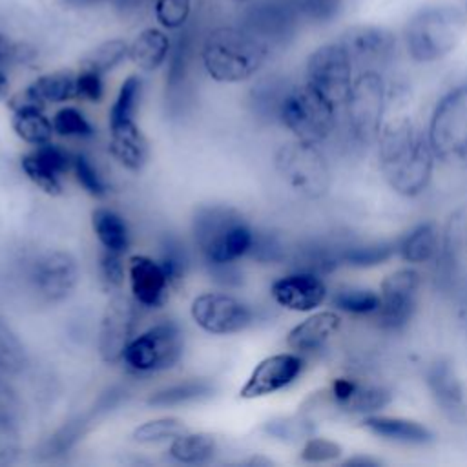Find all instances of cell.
<instances>
[{
    "label": "cell",
    "mask_w": 467,
    "mask_h": 467,
    "mask_svg": "<svg viewBox=\"0 0 467 467\" xmlns=\"http://www.w3.org/2000/svg\"><path fill=\"white\" fill-rule=\"evenodd\" d=\"M374 146L379 173L396 195L416 199L429 188L436 155L427 130L410 115L396 113L385 119Z\"/></svg>",
    "instance_id": "cell-1"
},
{
    "label": "cell",
    "mask_w": 467,
    "mask_h": 467,
    "mask_svg": "<svg viewBox=\"0 0 467 467\" xmlns=\"http://www.w3.org/2000/svg\"><path fill=\"white\" fill-rule=\"evenodd\" d=\"M467 31L465 9L451 2L416 7L400 31L401 51L418 66H432L451 57Z\"/></svg>",
    "instance_id": "cell-2"
},
{
    "label": "cell",
    "mask_w": 467,
    "mask_h": 467,
    "mask_svg": "<svg viewBox=\"0 0 467 467\" xmlns=\"http://www.w3.org/2000/svg\"><path fill=\"white\" fill-rule=\"evenodd\" d=\"M272 55L270 38L252 27L219 26L201 44L206 75L221 84H239L255 77Z\"/></svg>",
    "instance_id": "cell-3"
},
{
    "label": "cell",
    "mask_w": 467,
    "mask_h": 467,
    "mask_svg": "<svg viewBox=\"0 0 467 467\" xmlns=\"http://www.w3.org/2000/svg\"><path fill=\"white\" fill-rule=\"evenodd\" d=\"M387 78L379 69H359L341 108L348 146L368 150L376 144L387 113Z\"/></svg>",
    "instance_id": "cell-4"
},
{
    "label": "cell",
    "mask_w": 467,
    "mask_h": 467,
    "mask_svg": "<svg viewBox=\"0 0 467 467\" xmlns=\"http://www.w3.org/2000/svg\"><path fill=\"white\" fill-rule=\"evenodd\" d=\"M195 243L210 265H230L254 248V232L232 208H202L193 221Z\"/></svg>",
    "instance_id": "cell-5"
},
{
    "label": "cell",
    "mask_w": 467,
    "mask_h": 467,
    "mask_svg": "<svg viewBox=\"0 0 467 467\" xmlns=\"http://www.w3.org/2000/svg\"><path fill=\"white\" fill-rule=\"evenodd\" d=\"M427 137L436 161L467 166V78L438 97L429 115Z\"/></svg>",
    "instance_id": "cell-6"
},
{
    "label": "cell",
    "mask_w": 467,
    "mask_h": 467,
    "mask_svg": "<svg viewBox=\"0 0 467 467\" xmlns=\"http://www.w3.org/2000/svg\"><path fill=\"white\" fill-rule=\"evenodd\" d=\"M277 115L294 139L321 144L341 122V111L314 91L306 82L290 86L279 99Z\"/></svg>",
    "instance_id": "cell-7"
},
{
    "label": "cell",
    "mask_w": 467,
    "mask_h": 467,
    "mask_svg": "<svg viewBox=\"0 0 467 467\" xmlns=\"http://www.w3.org/2000/svg\"><path fill=\"white\" fill-rule=\"evenodd\" d=\"M274 162L286 186L305 199H321L332 186L330 164L319 144L294 139L279 146Z\"/></svg>",
    "instance_id": "cell-8"
},
{
    "label": "cell",
    "mask_w": 467,
    "mask_h": 467,
    "mask_svg": "<svg viewBox=\"0 0 467 467\" xmlns=\"http://www.w3.org/2000/svg\"><path fill=\"white\" fill-rule=\"evenodd\" d=\"M184 334L171 319H162L148 327L128 343L120 361L139 376L173 368L182 358Z\"/></svg>",
    "instance_id": "cell-9"
},
{
    "label": "cell",
    "mask_w": 467,
    "mask_h": 467,
    "mask_svg": "<svg viewBox=\"0 0 467 467\" xmlns=\"http://www.w3.org/2000/svg\"><path fill=\"white\" fill-rule=\"evenodd\" d=\"M358 69L339 38L319 44L305 62V78L314 91L339 111L347 100Z\"/></svg>",
    "instance_id": "cell-10"
},
{
    "label": "cell",
    "mask_w": 467,
    "mask_h": 467,
    "mask_svg": "<svg viewBox=\"0 0 467 467\" xmlns=\"http://www.w3.org/2000/svg\"><path fill=\"white\" fill-rule=\"evenodd\" d=\"M421 275L414 266H401L389 272L379 285V306L372 316L383 332H403L412 321L420 299Z\"/></svg>",
    "instance_id": "cell-11"
},
{
    "label": "cell",
    "mask_w": 467,
    "mask_h": 467,
    "mask_svg": "<svg viewBox=\"0 0 467 467\" xmlns=\"http://www.w3.org/2000/svg\"><path fill=\"white\" fill-rule=\"evenodd\" d=\"M337 38L348 51L358 71L359 69L385 71L396 62L401 51L400 33L381 24H370V22L350 24L343 29V33Z\"/></svg>",
    "instance_id": "cell-12"
},
{
    "label": "cell",
    "mask_w": 467,
    "mask_h": 467,
    "mask_svg": "<svg viewBox=\"0 0 467 467\" xmlns=\"http://www.w3.org/2000/svg\"><path fill=\"white\" fill-rule=\"evenodd\" d=\"M190 316L201 330L213 336L243 332L254 321V312L244 301L223 292H204L193 297Z\"/></svg>",
    "instance_id": "cell-13"
},
{
    "label": "cell",
    "mask_w": 467,
    "mask_h": 467,
    "mask_svg": "<svg viewBox=\"0 0 467 467\" xmlns=\"http://www.w3.org/2000/svg\"><path fill=\"white\" fill-rule=\"evenodd\" d=\"M321 400L334 412L368 416L379 412L392 401V392L370 379L356 376H337L323 390Z\"/></svg>",
    "instance_id": "cell-14"
},
{
    "label": "cell",
    "mask_w": 467,
    "mask_h": 467,
    "mask_svg": "<svg viewBox=\"0 0 467 467\" xmlns=\"http://www.w3.org/2000/svg\"><path fill=\"white\" fill-rule=\"evenodd\" d=\"M137 303L122 292L111 294L99 327V354L104 363H115L135 336Z\"/></svg>",
    "instance_id": "cell-15"
},
{
    "label": "cell",
    "mask_w": 467,
    "mask_h": 467,
    "mask_svg": "<svg viewBox=\"0 0 467 467\" xmlns=\"http://www.w3.org/2000/svg\"><path fill=\"white\" fill-rule=\"evenodd\" d=\"M305 370V356L297 352H281L261 359L246 383L241 387L243 400H255L270 396L292 385Z\"/></svg>",
    "instance_id": "cell-16"
},
{
    "label": "cell",
    "mask_w": 467,
    "mask_h": 467,
    "mask_svg": "<svg viewBox=\"0 0 467 467\" xmlns=\"http://www.w3.org/2000/svg\"><path fill=\"white\" fill-rule=\"evenodd\" d=\"M80 279L77 259L66 250H53L36 259L33 285L40 297L49 303L64 301L73 294Z\"/></svg>",
    "instance_id": "cell-17"
},
{
    "label": "cell",
    "mask_w": 467,
    "mask_h": 467,
    "mask_svg": "<svg viewBox=\"0 0 467 467\" xmlns=\"http://www.w3.org/2000/svg\"><path fill=\"white\" fill-rule=\"evenodd\" d=\"M71 164L73 155L53 142L35 146L33 151L22 155L20 159V168L26 177L51 197L64 193L62 175L71 170Z\"/></svg>",
    "instance_id": "cell-18"
},
{
    "label": "cell",
    "mask_w": 467,
    "mask_h": 467,
    "mask_svg": "<svg viewBox=\"0 0 467 467\" xmlns=\"http://www.w3.org/2000/svg\"><path fill=\"white\" fill-rule=\"evenodd\" d=\"M272 299L292 312H314L328 297L323 277L312 270H299L277 277L270 286Z\"/></svg>",
    "instance_id": "cell-19"
},
{
    "label": "cell",
    "mask_w": 467,
    "mask_h": 467,
    "mask_svg": "<svg viewBox=\"0 0 467 467\" xmlns=\"http://www.w3.org/2000/svg\"><path fill=\"white\" fill-rule=\"evenodd\" d=\"M128 283L131 297L139 306L157 308L166 297L173 285L162 261H155L148 255L135 254L128 259Z\"/></svg>",
    "instance_id": "cell-20"
},
{
    "label": "cell",
    "mask_w": 467,
    "mask_h": 467,
    "mask_svg": "<svg viewBox=\"0 0 467 467\" xmlns=\"http://www.w3.org/2000/svg\"><path fill=\"white\" fill-rule=\"evenodd\" d=\"M425 383L434 403L449 420H463L467 416L465 387L449 359L438 358L429 363Z\"/></svg>",
    "instance_id": "cell-21"
},
{
    "label": "cell",
    "mask_w": 467,
    "mask_h": 467,
    "mask_svg": "<svg viewBox=\"0 0 467 467\" xmlns=\"http://www.w3.org/2000/svg\"><path fill=\"white\" fill-rule=\"evenodd\" d=\"M343 317L337 310H319L305 317L286 334V347L301 356L316 354L339 332Z\"/></svg>",
    "instance_id": "cell-22"
},
{
    "label": "cell",
    "mask_w": 467,
    "mask_h": 467,
    "mask_svg": "<svg viewBox=\"0 0 467 467\" xmlns=\"http://www.w3.org/2000/svg\"><path fill=\"white\" fill-rule=\"evenodd\" d=\"M363 429H367L370 434L385 440V441H394L401 445H427L434 441V432L409 418H400V416H385V414H368L363 416Z\"/></svg>",
    "instance_id": "cell-23"
},
{
    "label": "cell",
    "mask_w": 467,
    "mask_h": 467,
    "mask_svg": "<svg viewBox=\"0 0 467 467\" xmlns=\"http://www.w3.org/2000/svg\"><path fill=\"white\" fill-rule=\"evenodd\" d=\"M9 109L13 111L11 126L15 135L29 146H42L51 142L55 130L51 119L46 115L44 106L33 104L13 95L9 100Z\"/></svg>",
    "instance_id": "cell-24"
},
{
    "label": "cell",
    "mask_w": 467,
    "mask_h": 467,
    "mask_svg": "<svg viewBox=\"0 0 467 467\" xmlns=\"http://www.w3.org/2000/svg\"><path fill=\"white\" fill-rule=\"evenodd\" d=\"M443 239L434 221H423L396 241V255L410 266L436 261L441 254Z\"/></svg>",
    "instance_id": "cell-25"
},
{
    "label": "cell",
    "mask_w": 467,
    "mask_h": 467,
    "mask_svg": "<svg viewBox=\"0 0 467 467\" xmlns=\"http://www.w3.org/2000/svg\"><path fill=\"white\" fill-rule=\"evenodd\" d=\"M109 128V151L130 171H140L148 161V140L137 120Z\"/></svg>",
    "instance_id": "cell-26"
},
{
    "label": "cell",
    "mask_w": 467,
    "mask_h": 467,
    "mask_svg": "<svg viewBox=\"0 0 467 467\" xmlns=\"http://www.w3.org/2000/svg\"><path fill=\"white\" fill-rule=\"evenodd\" d=\"M171 53V40L164 33V27H146L130 42L128 58L140 71H157Z\"/></svg>",
    "instance_id": "cell-27"
},
{
    "label": "cell",
    "mask_w": 467,
    "mask_h": 467,
    "mask_svg": "<svg viewBox=\"0 0 467 467\" xmlns=\"http://www.w3.org/2000/svg\"><path fill=\"white\" fill-rule=\"evenodd\" d=\"M24 91L42 106L62 104L77 99V73L71 69H57L36 77Z\"/></svg>",
    "instance_id": "cell-28"
},
{
    "label": "cell",
    "mask_w": 467,
    "mask_h": 467,
    "mask_svg": "<svg viewBox=\"0 0 467 467\" xmlns=\"http://www.w3.org/2000/svg\"><path fill=\"white\" fill-rule=\"evenodd\" d=\"M396 255V241H350L337 244V263L350 268H372Z\"/></svg>",
    "instance_id": "cell-29"
},
{
    "label": "cell",
    "mask_w": 467,
    "mask_h": 467,
    "mask_svg": "<svg viewBox=\"0 0 467 467\" xmlns=\"http://www.w3.org/2000/svg\"><path fill=\"white\" fill-rule=\"evenodd\" d=\"M91 228L104 250H109L120 255L128 250L130 228L126 219L119 212L106 206L95 208L91 212Z\"/></svg>",
    "instance_id": "cell-30"
},
{
    "label": "cell",
    "mask_w": 467,
    "mask_h": 467,
    "mask_svg": "<svg viewBox=\"0 0 467 467\" xmlns=\"http://www.w3.org/2000/svg\"><path fill=\"white\" fill-rule=\"evenodd\" d=\"M217 452V441L208 432H182L171 440L168 454L171 460L186 465L210 462Z\"/></svg>",
    "instance_id": "cell-31"
},
{
    "label": "cell",
    "mask_w": 467,
    "mask_h": 467,
    "mask_svg": "<svg viewBox=\"0 0 467 467\" xmlns=\"http://www.w3.org/2000/svg\"><path fill=\"white\" fill-rule=\"evenodd\" d=\"M330 305L339 314L372 317L379 306V292L365 286H339L332 292Z\"/></svg>",
    "instance_id": "cell-32"
},
{
    "label": "cell",
    "mask_w": 467,
    "mask_h": 467,
    "mask_svg": "<svg viewBox=\"0 0 467 467\" xmlns=\"http://www.w3.org/2000/svg\"><path fill=\"white\" fill-rule=\"evenodd\" d=\"M140 95H142V78L139 75H128L119 86L115 100L111 102V108L108 111V126L133 122L139 109Z\"/></svg>",
    "instance_id": "cell-33"
},
{
    "label": "cell",
    "mask_w": 467,
    "mask_h": 467,
    "mask_svg": "<svg viewBox=\"0 0 467 467\" xmlns=\"http://www.w3.org/2000/svg\"><path fill=\"white\" fill-rule=\"evenodd\" d=\"M212 394V385L204 379H186L170 387H164L153 392L148 398V405L151 407H177L201 398H208Z\"/></svg>",
    "instance_id": "cell-34"
},
{
    "label": "cell",
    "mask_w": 467,
    "mask_h": 467,
    "mask_svg": "<svg viewBox=\"0 0 467 467\" xmlns=\"http://www.w3.org/2000/svg\"><path fill=\"white\" fill-rule=\"evenodd\" d=\"M186 425L177 416H162L155 420H148L133 429L131 440L139 445H155L162 441H171L179 434L186 432Z\"/></svg>",
    "instance_id": "cell-35"
},
{
    "label": "cell",
    "mask_w": 467,
    "mask_h": 467,
    "mask_svg": "<svg viewBox=\"0 0 467 467\" xmlns=\"http://www.w3.org/2000/svg\"><path fill=\"white\" fill-rule=\"evenodd\" d=\"M128 49H130V44L122 38L106 40L97 47H93L80 60V67H88V69L99 71L100 75H106L115 67H119L128 58Z\"/></svg>",
    "instance_id": "cell-36"
},
{
    "label": "cell",
    "mask_w": 467,
    "mask_h": 467,
    "mask_svg": "<svg viewBox=\"0 0 467 467\" xmlns=\"http://www.w3.org/2000/svg\"><path fill=\"white\" fill-rule=\"evenodd\" d=\"M27 363L24 345L11 325L0 316V372L16 374Z\"/></svg>",
    "instance_id": "cell-37"
},
{
    "label": "cell",
    "mask_w": 467,
    "mask_h": 467,
    "mask_svg": "<svg viewBox=\"0 0 467 467\" xmlns=\"http://www.w3.org/2000/svg\"><path fill=\"white\" fill-rule=\"evenodd\" d=\"M53 130L57 135L66 139H89L95 135V128L89 119L75 106H64L51 117Z\"/></svg>",
    "instance_id": "cell-38"
},
{
    "label": "cell",
    "mask_w": 467,
    "mask_h": 467,
    "mask_svg": "<svg viewBox=\"0 0 467 467\" xmlns=\"http://www.w3.org/2000/svg\"><path fill=\"white\" fill-rule=\"evenodd\" d=\"M71 170L75 173L77 182L80 184V188L95 197V199H102L108 193V184L104 181V177L100 175V171L97 170V166L93 164V161L86 155V153H75L73 155V164Z\"/></svg>",
    "instance_id": "cell-39"
},
{
    "label": "cell",
    "mask_w": 467,
    "mask_h": 467,
    "mask_svg": "<svg viewBox=\"0 0 467 467\" xmlns=\"http://www.w3.org/2000/svg\"><path fill=\"white\" fill-rule=\"evenodd\" d=\"M128 275V268H124L120 254L104 250L99 259V281L106 294L122 292L124 279Z\"/></svg>",
    "instance_id": "cell-40"
},
{
    "label": "cell",
    "mask_w": 467,
    "mask_h": 467,
    "mask_svg": "<svg viewBox=\"0 0 467 467\" xmlns=\"http://www.w3.org/2000/svg\"><path fill=\"white\" fill-rule=\"evenodd\" d=\"M193 0H155L153 13L161 27L175 31L186 26L192 15Z\"/></svg>",
    "instance_id": "cell-41"
},
{
    "label": "cell",
    "mask_w": 467,
    "mask_h": 467,
    "mask_svg": "<svg viewBox=\"0 0 467 467\" xmlns=\"http://www.w3.org/2000/svg\"><path fill=\"white\" fill-rule=\"evenodd\" d=\"M341 454V445L328 438H306L301 447L299 458L306 463H327L336 462Z\"/></svg>",
    "instance_id": "cell-42"
},
{
    "label": "cell",
    "mask_w": 467,
    "mask_h": 467,
    "mask_svg": "<svg viewBox=\"0 0 467 467\" xmlns=\"http://www.w3.org/2000/svg\"><path fill=\"white\" fill-rule=\"evenodd\" d=\"M345 0H297V13L316 24L332 22L343 9Z\"/></svg>",
    "instance_id": "cell-43"
},
{
    "label": "cell",
    "mask_w": 467,
    "mask_h": 467,
    "mask_svg": "<svg viewBox=\"0 0 467 467\" xmlns=\"http://www.w3.org/2000/svg\"><path fill=\"white\" fill-rule=\"evenodd\" d=\"M36 57V49L18 38H13L0 29V66L7 64H26Z\"/></svg>",
    "instance_id": "cell-44"
},
{
    "label": "cell",
    "mask_w": 467,
    "mask_h": 467,
    "mask_svg": "<svg viewBox=\"0 0 467 467\" xmlns=\"http://www.w3.org/2000/svg\"><path fill=\"white\" fill-rule=\"evenodd\" d=\"M22 451V440L18 429L7 416H0V467L16 462Z\"/></svg>",
    "instance_id": "cell-45"
},
{
    "label": "cell",
    "mask_w": 467,
    "mask_h": 467,
    "mask_svg": "<svg viewBox=\"0 0 467 467\" xmlns=\"http://www.w3.org/2000/svg\"><path fill=\"white\" fill-rule=\"evenodd\" d=\"M104 97V75L99 71L80 67L77 71V99L88 102H100Z\"/></svg>",
    "instance_id": "cell-46"
},
{
    "label": "cell",
    "mask_w": 467,
    "mask_h": 467,
    "mask_svg": "<svg viewBox=\"0 0 467 467\" xmlns=\"http://www.w3.org/2000/svg\"><path fill=\"white\" fill-rule=\"evenodd\" d=\"M9 89H11V82H9V77H7V73L2 69V66H0V100H4V99H7V95H9Z\"/></svg>",
    "instance_id": "cell-47"
},
{
    "label": "cell",
    "mask_w": 467,
    "mask_h": 467,
    "mask_svg": "<svg viewBox=\"0 0 467 467\" xmlns=\"http://www.w3.org/2000/svg\"><path fill=\"white\" fill-rule=\"evenodd\" d=\"M62 4H67L71 7H91V5H97L104 0H60Z\"/></svg>",
    "instance_id": "cell-48"
},
{
    "label": "cell",
    "mask_w": 467,
    "mask_h": 467,
    "mask_svg": "<svg viewBox=\"0 0 467 467\" xmlns=\"http://www.w3.org/2000/svg\"><path fill=\"white\" fill-rule=\"evenodd\" d=\"M348 465H378L379 462L378 460H372V458H363V456H356V458H350L347 460Z\"/></svg>",
    "instance_id": "cell-49"
},
{
    "label": "cell",
    "mask_w": 467,
    "mask_h": 467,
    "mask_svg": "<svg viewBox=\"0 0 467 467\" xmlns=\"http://www.w3.org/2000/svg\"><path fill=\"white\" fill-rule=\"evenodd\" d=\"M463 244H465V250H467V226L463 228Z\"/></svg>",
    "instance_id": "cell-50"
},
{
    "label": "cell",
    "mask_w": 467,
    "mask_h": 467,
    "mask_svg": "<svg viewBox=\"0 0 467 467\" xmlns=\"http://www.w3.org/2000/svg\"><path fill=\"white\" fill-rule=\"evenodd\" d=\"M232 4H237V5H241V4H246L248 0H230Z\"/></svg>",
    "instance_id": "cell-51"
},
{
    "label": "cell",
    "mask_w": 467,
    "mask_h": 467,
    "mask_svg": "<svg viewBox=\"0 0 467 467\" xmlns=\"http://www.w3.org/2000/svg\"><path fill=\"white\" fill-rule=\"evenodd\" d=\"M463 9H465V15H467V0H465V5H463Z\"/></svg>",
    "instance_id": "cell-52"
}]
</instances>
